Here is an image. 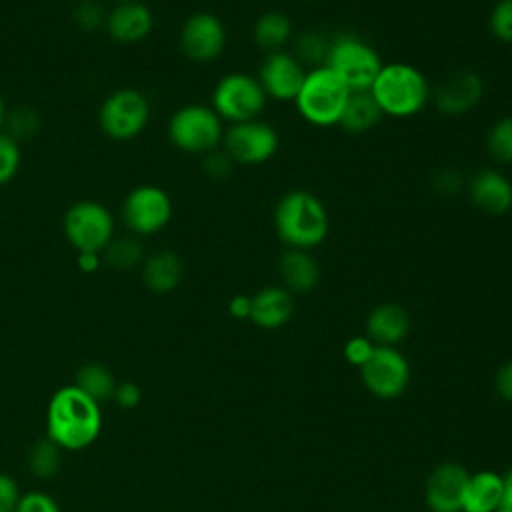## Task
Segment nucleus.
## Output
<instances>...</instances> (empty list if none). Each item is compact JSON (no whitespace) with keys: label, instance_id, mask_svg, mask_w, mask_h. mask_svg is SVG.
Returning <instances> with one entry per match:
<instances>
[{"label":"nucleus","instance_id":"1","mask_svg":"<svg viewBox=\"0 0 512 512\" xmlns=\"http://www.w3.org/2000/svg\"><path fill=\"white\" fill-rule=\"evenodd\" d=\"M46 428L48 438L62 450H82L100 434V404L74 384L64 386L48 402Z\"/></svg>","mask_w":512,"mask_h":512},{"label":"nucleus","instance_id":"2","mask_svg":"<svg viewBox=\"0 0 512 512\" xmlns=\"http://www.w3.org/2000/svg\"><path fill=\"white\" fill-rule=\"evenodd\" d=\"M274 228L288 248L310 250L328 236V210L318 196L306 190H292L276 204Z\"/></svg>","mask_w":512,"mask_h":512},{"label":"nucleus","instance_id":"3","mask_svg":"<svg viewBox=\"0 0 512 512\" xmlns=\"http://www.w3.org/2000/svg\"><path fill=\"white\" fill-rule=\"evenodd\" d=\"M370 94L380 106L382 114L394 118H408L418 114L430 94L426 76L412 64L392 62L382 64Z\"/></svg>","mask_w":512,"mask_h":512},{"label":"nucleus","instance_id":"4","mask_svg":"<svg viewBox=\"0 0 512 512\" xmlns=\"http://www.w3.org/2000/svg\"><path fill=\"white\" fill-rule=\"evenodd\" d=\"M348 94V86L330 68L316 66L306 72L294 102L306 122L314 126H334L340 122Z\"/></svg>","mask_w":512,"mask_h":512},{"label":"nucleus","instance_id":"5","mask_svg":"<svg viewBox=\"0 0 512 512\" xmlns=\"http://www.w3.org/2000/svg\"><path fill=\"white\" fill-rule=\"evenodd\" d=\"M346 86L350 92L370 90L376 80L382 62L378 52L358 36L340 34L330 40L328 56L324 62Z\"/></svg>","mask_w":512,"mask_h":512},{"label":"nucleus","instance_id":"6","mask_svg":"<svg viewBox=\"0 0 512 512\" xmlns=\"http://www.w3.org/2000/svg\"><path fill=\"white\" fill-rule=\"evenodd\" d=\"M168 136L172 144L184 152L208 154L216 150L222 140V122L212 108L190 104L172 114Z\"/></svg>","mask_w":512,"mask_h":512},{"label":"nucleus","instance_id":"7","mask_svg":"<svg viewBox=\"0 0 512 512\" xmlns=\"http://www.w3.org/2000/svg\"><path fill=\"white\" fill-rule=\"evenodd\" d=\"M212 106L220 118H226L232 124L248 122L262 114L266 94L256 78L242 72H232L216 84L212 92Z\"/></svg>","mask_w":512,"mask_h":512},{"label":"nucleus","instance_id":"8","mask_svg":"<svg viewBox=\"0 0 512 512\" xmlns=\"http://www.w3.org/2000/svg\"><path fill=\"white\" fill-rule=\"evenodd\" d=\"M110 212L92 200L76 202L64 216V232L78 252H98L110 244L112 238Z\"/></svg>","mask_w":512,"mask_h":512},{"label":"nucleus","instance_id":"9","mask_svg":"<svg viewBox=\"0 0 512 512\" xmlns=\"http://www.w3.org/2000/svg\"><path fill=\"white\" fill-rule=\"evenodd\" d=\"M148 122V102L132 88L110 94L100 108V126L114 140H128L140 134Z\"/></svg>","mask_w":512,"mask_h":512},{"label":"nucleus","instance_id":"10","mask_svg":"<svg viewBox=\"0 0 512 512\" xmlns=\"http://www.w3.org/2000/svg\"><path fill=\"white\" fill-rule=\"evenodd\" d=\"M278 142V132L256 118L232 124L224 134V152L240 164H262L276 154Z\"/></svg>","mask_w":512,"mask_h":512},{"label":"nucleus","instance_id":"11","mask_svg":"<svg viewBox=\"0 0 512 512\" xmlns=\"http://www.w3.org/2000/svg\"><path fill=\"white\" fill-rule=\"evenodd\" d=\"M360 370L366 388L384 400L400 396L410 380V366L394 346H376Z\"/></svg>","mask_w":512,"mask_h":512},{"label":"nucleus","instance_id":"12","mask_svg":"<svg viewBox=\"0 0 512 512\" xmlns=\"http://www.w3.org/2000/svg\"><path fill=\"white\" fill-rule=\"evenodd\" d=\"M122 216L134 232L154 234L168 224L172 216V202L158 186H140L126 196Z\"/></svg>","mask_w":512,"mask_h":512},{"label":"nucleus","instance_id":"13","mask_svg":"<svg viewBox=\"0 0 512 512\" xmlns=\"http://www.w3.org/2000/svg\"><path fill=\"white\" fill-rule=\"evenodd\" d=\"M226 44V30L220 18L210 12H198L190 16L180 34L182 52L196 62H210L220 56Z\"/></svg>","mask_w":512,"mask_h":512},{"label":"nucleus","instance_id":"14","mask_svg":"<svg viewBox=\"0 0 512 512\" xmlns=\"http://www.w3.org/2000/svg\"><path fill=\"white\" fill-rule=\"evenodd\" d=\"M304 68L302 62L288 54V52H270L260 68H258V82L266 96L276 100H294L304 82Z\"/></svg>","mask_w":512,"mask_h":512},{"label":"nucleus","instance_id":"15","mask_svg":"<svg viewBox=\"0 0 512 512\" xmlns=\"http://www.w3.org/2000/svg\"><path fill=\"white\" fill-rule=\"evenodd\" d=\"M470 474L456 462L434 468L426 482V504L432 512H462Z\"/></svg>","mask_w":512,"mask_h":512},{"label":"nucleus","instance_id":"16","mask_svg":"<svg viewBox=\"0 0 512 512\" xmlns=\"http://www.w3.org/2000/svg\"><path fill=\"white\" fill-rule=\"evenodd\" d=\"M484 92L480 76L472 70H456L448 74L434 92V102L440 112L458 116L472 110Z\"/></svg>","mask_w":512,"mask_h":512},{"label":"nucleus","instance_id":"17","mask_svg":"<svg viewBox=\"0 0 512 512\" xmlns=\"http://www.w3.org/2000/svg\"><path fill=\"white\" fill-rule=\"evenodd\" d=\"M470 198L482 212L500 216L512 206V182L498 170H480L470 182Z\"/></svg>","mask_w":512,"mask_h":512},{"label":"nucleus","instance_id":"18","mask_svg":"<svg viewBox=\"0 0 512 512\" xmlns=\"http://www.w3.org/2000/svg\"><path fill=\"white\" fill-rule=\"evenodd\" d=\"M294 312V300L290 290L282 286H266L252 296L250 320L264 330H276L284 326Z\"/></svg>","mask_w":512,"mask_h":512},{"label":"nucleus","instance_id":"19","mask_svg":"<svg viewBox=\"0 0 512 512\" xmlns=\"http://www.w3.org/2000/svg\"><path fill=\"white\" fill-rule=\"evenodd\" d=\"M366 330L370 340L378 346H394L408 334L410 316L400 304L384 302L368 314Z\"/></svg>","mask_w":512,"mask_h":512},{"label":"nucleus","instance_id":"20","mask_svg":"<svg viewBox=\"0 0 512 512\" xmlns=\"http://www.w3.org/2000/svg\"><path fill=\"white\" fill-rule=\"evenodd\" d=\"M152 14L140 2H122L118 4L108 20V32L118 42H138L152 30Z\"/></svg>","mask_w":512,"mask_h":512},{"label":"nucleus","instance_id":"21","mask_svg":"<svg viewBox=\"0 0 512 512\" xmlns=\"http://www.w3.org/2000/svg\"><path fill=\"white\" fill-rule=\"evenodd\" d=\"M280 276L290 292H308L318 284L320 268L316 258L302 248H288L280 256Z\"/></svg>","mask_w":512,"mask_h":512},{"label":"nucleus","instance_id":"22","mask_svg":"<svg viewBox=\"0 0 512 512\" xmlns=\"http://www.w3.org/2000/svg\"><path fill=\"white\" fill-rule=\"evenodd\" d=\"M504 496L502 476L490 470L470 476L462 512H496Z\"/></svg>","mask_w":512,"mask_h":512},{"label":"nucleus","instance_id":"23","mask_svg":"<svg viewBox=\"0 0 512 512\" xmlns=\"http://www.w3.org/2000/svg\"><path fill=\"white\" fill-rule=\"evenodd\" d=\"M382 110L370 90H356L348 94L346 106L340 116V126L350 134H364L382 120Z\"/></svg>","mask_w":512,"mask_h":512},{"label":"nucleus","instance_id":"24","mask_svg":"<svg viewBox=\"0 0 512 512\" xmlns=\"http://www.w3.org/2000/svg\"><path fill=\"white\" fill-rule=\"evenodd\" d=\"M144 282L154 292H170L182 278V262L174 252L162 250L152 254L144 264Z\"/></svg>","mask_w":512,"mask_h":512},{"label":"nucleus","instance_id":"25","mask_svg":"<svg viewBox=\"0 0 512 512\" xmlns=\"http://www.w3.org/2000/svg\"><path fill=\"white\" fill-rule=\"evenodd\" d=\"M292 36V22L282 12H266L254 24V42L266 52H278Z\"/></svg>","mask_w":512,"mask_h":512},{"label":"nucleus","instance_id":"26","mask_svg":"<svg viewBox=\"0 0 512 512\" xmlns=\"http://www.w3.org/2000/svg\"><path fill=\"white\" fill-rule=\"evenodd\" d=\"M76 388H80L88 398H92L94 402H106L110 398H114V390H116V378L114 374L102 366V364H86L78 370L76 374Z\"/></svg>","mask_w":512,"mask_h":512},{"label":"nucleus","instance_id":"27","mask_svg":"<svg viewBox=\"0 0 512 512\" xmlns=\"http://www.w3.org/2000/svg\"><path fill=\"white\" fill-rule=\"evenodd\" d=\"M62 448L50 438L38 440L28 452V468L36 478H52L60 470Z\"/></svg>","mask_w":512,"mask_h":512},{"label":"nucleus","instance_id":"28","mask_svg":"<svg viewBox=\"0 0 512 512\" xmlns=\"http://www.w3.org/2000/svg\"><path fill=\"white\" fill-rule=\"evenodd\" d=\"M486 146L494 160L512 162V116L500 118L492 124Z\"/></svg>","mask_w":512,"mask_h":512},{"label":"nucleus","instance_id":"29","mask_svg":"<svg viewBox=\"0 0 512 512\" xmlns=\"http://www.w3.org/2000/svg\"><path fill=\"white\" fill-rule=\"evenodd\" d=\"M330 40L320 32H304L296 40V58L300 62H308L316 66H324L328 56Z\"/></svg>","mask_w":512,"mask_h":512},{"label":"nucleus","instance_id":"30","mask_svg":"<svg viewBox=\"0 0 512 512\" xmlns=\"http://www.w3.org/2000/svg\"><path fill=\"white\" fill-rule=\"evenodd\" d=\"M104 250H106L104 252L106 262L114 268H130V266L138 264L140 256H142L140 244L136 240H130V238L110 242Z\"/></svg>","mask_w":512,"mask_h":512},{"label":"nucleus","instance_id":"31","mask_svg":"<svg viewBox=\"0 0 512 512\" xmlns=\"http://www.w3.org/2000/svg\"><path fill=\"white\" fill-rule=\"evenodd\" d=\"M490 32L500 42L512 44V0H500L490 12Z\"/></svg>","mask_w":512,"mask_h":512},{"label":"nucleus","instance_id":"32","mask_svg":"<svg viewBox=\"0 0 512 512\" xmlns=\"http://www.w3.org/2000/svg\"><path fill=\"white\" fill-rule=\"evenodd\" d=\"M20 166V150L12 136L0 134V184L12 180Z\"/></svg>","mask_w":512,"mask_h":512},{"label":"nucleus","instance_id":"33","mask_svg":"<svg viewBox=\"0 0 512 512\" xmlns=\"http://www.w3.org/2000/svg\"><path fill=\"white\" fill-rule=\"evenodd\" d=\"M14 512H60V506L50 494L34 490L20 496Z\"/></svg>","mask_w":512,"mask_h":512},{"label":"nucleus","instance_id":"34","mask_svg":"<svg viewBox=\"0 0 512 512\" xmlns=\"http://www.w3.org/2000/svg\"><path fill=\"white\" fill-rule=\"evenodd\" d=\"M374 348H376V346L372 344L370 338L354 336V338H350V340L346 342V346H344V356H346V360H348L350 364L362 368V366L370 360Z\"/></svg>","mask_w":512,"mask_h":512},{"label":"nucleus","instance_id":"35","mask_svg":"<svg viewBox=\"0 0 512 512\" xmlns=\"http://www.w3.org/2000/svg\"><path fill=\"white\" fill-rule=\"evenodd\" d=\"M20 488L10 474L0 472V512H14L20 500Z\"/></svg>","mask_w":512,"mask_h":512},{"label":"nucleus","instance_id":"36","mask_svg":"<svg viewBox=\"0 0 512 512\" xmlns=\"http://www.w3.org/2000/svg\"><path fill=\"white\" fill-rule=\"evenodd\" d=\"M232 158L226 154V152H218V150H212L206 154V160H204V168L210 176L214 178H222V176H228L230 170H232Z\"/></svg>","mask_w":512,"mask_h":512},{"label":"nucleus","instance_id":"37","mask_svg":"<svg viewBox=\"0 0 512 512\" xmlns=\"http://www.w3.org/2000/svg\"><path fill=\"white\" fill-rule=\"evenodd\" d=\"M114 400H116V404L120 408H126V410L134 408L142 400V390H140V386L136 382H122L114 390Z\"/></svg>","mask_w":512,"mask_h":512},{"label":"nucleus","instance_id":"38","mask_svg":"<svg viewBox=\"0 0 512 512\" xmlns=\"http://www.w3.org/2000/svg\"><path fill=\"white\" fill-rule=\"evenodd\" d=\"M496 390H498V394L504 400L512 402V362H508L506 366H502L498 370V374H496Z\"/></svg>","mask_w":512,"mask_h":512},{"label":"nucleus","instance_id":"39","mask_svg":"<svg viewBox=\"0 0 512 512\" xmlns=\"http://www.w3.org/2000/svg\"><path fill=\"white\" fill-rule=\"evenodd\" d=\"M34 126H36V118L28 110H20L12 116V130L20 136H28L30 132H34Z\"/></svg>","mask_w":512,"mask_h":512},{"label":"nucleus","instance_id":"40","mask_svg":"<svg viewBox=\"0 0 512 512\" xmlns=\"http://www.w3.org/2000/svg\"><path fill=\"white\" fill-rule=\"evenodd\" d=\"M250 308H252V298L250 296H244V294H238L234 296L230 302H228V312L234 316V318H250Z\"/></svg>","mask_w":512,"mask_h":512},{"label":"nucleus","instance_id":"41","mask_svg":"<svg viewBox=\"0 0 512 512\" xmlns=\"http://www.w3.org/2000/svg\"><path fill=\"white\" fill-rule=\"evenodd\" d=\"M76 16H78L80 26H84V28H94L100 24V10H98V6L90 4V2L82 4Z\"/></svg>","mask_w":512,"mask_h":512},{"label":"nucleus","instance_id":"42","mask_svg":"<svg viewBox=\"0 0 512 512\" xmlns=\"http://www.w3.org/2000/svg\"><path fill=\"white\" fill-rule=\"evenodd\" d=\"M78 266L84 272H94L100 266L98 252H78Z\"/></svg>","mask_w":512,"mask_h":512},{"label":"nucleus","instance_id":"43","mask_svg":"<svg viewBox=\"0 0 512 512\" xmlns=\"http://www.w3.org/2000/svg\"><path fill=\"white\" fill-rule=\"evenodd\" d=\"M496 512H512V492H504L502 502H500Z\"/></svg>","mask_w":512,"mask_h":512},{"label":"nucleus","instance_id":"44","mask_svg":"<svg viewBox=\"0 0 512 512\" xmlns=\"http://www.w3.org/2000/svg\"><path fill=\"white\" fill-rule=\"evenodd\" d=\"M504 482V492H512V468L502 476Z\"/></svg>","mask_w":512,"mask_h":512},{"label":"nucleus","instance_id":"45","mask_svg":"<svg viewBox=\"0 0 512 512\" xmlns=\"http://www.w3.org/2000/svg\"><path fill=\"white\" fill-rule=\"evenodd\" d=\"M4 100H2V96H0V126H2V122H4Z\"/></svg>","mask_w":512,"mask_h":512},{"label":"nucleus","instance_id":"46","mask_svg":"<svg viewBox=\"0 0 512 512\" xmlns=\"http://www.w3.org/2000/svg\"><path fill=\"white\" fill-rule=\"evenodd\" d=\"M120 2H134V0H120Z\"/></svg>","mask_w":512,"mask_h":512}]
</instances>
